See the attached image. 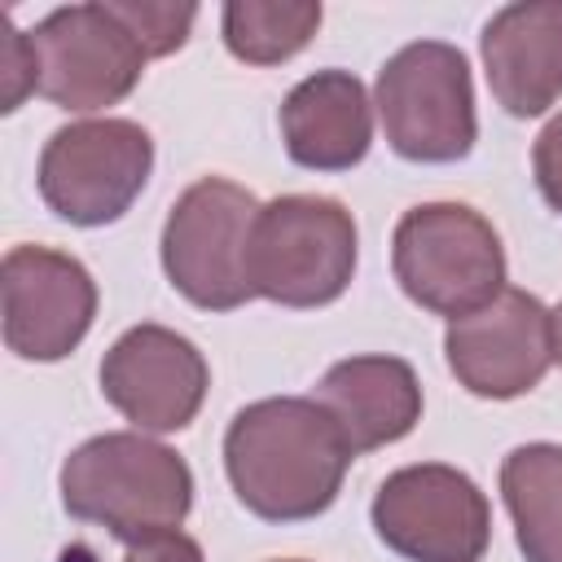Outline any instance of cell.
I'll use <instances>...</instances> for the list:
<instances>
[{
  "instance_id": "6da1fadb",
  "label": "cell",
  "mask_w": 562,
  "mask_h": 562,
  "mask_svg": "<svg viewBox=\"0 0 562 562\" xmlns=\"http://www.w3.org/2000/svg\"><path fill=\"white\" fill-rule=\"evenodd\" d=\"M356 452L338 422L303 395L246 404L224 430V474L237 501L263 522H307L325 514Z\"/></svg>"
},
{
  "instance_id": "7a4b0ae2",
  "label": "cell",
  "mask_w": 562,
  "mask_h": 562,
  "mask_svg": "<svg viewBox=\"0 0 562 562\" xmlns=\"http://www.w3.org/2000/svg\"><path fill=\"white\" fill-rule=\"evenodd\" d=\"M57 483L70 518L92 522L123 544L180 531L193 509L189 461L140 430L92 435L61 461Z\"/></svg>"
},
{
  "instance_id": "3957f363",
  "label": "cell",
  "mask_w": 562,
  "mask_h": 562,
  "mask_svg": "<svg viewBox=\"0 0 562 562\" xmlns=\"http://www.w3.org/2000/svg\"><path fill=\"white\" fill-rule=\"evenodd\" d=\"M360 259V233L338 198L285 193L259 206L246 277L255 299L281 307H325L347 294Z\"/></svg>"
},
{
  "instance_id": "277c9868",
  "label": "cell",
  "mask_w": 562,
  "mask_h": 562,
  "mask_svg": "<svg viewBox=\"0 0 562 562\" xmlns=\"http://www.w3.org/2000/svg\"><path fill=\"white\" fill-rule=\"evenodd\" d=\"M391 272L430 316H470L505 290V246L465 202H422L391 233Z\"/></svg>"
},
{
  "instance_id": "5b68a950",
  "label": "cell",
  "mask_w": 562,
  "mask_h": 562,
  "mask_svg": "<svg viewBox=\"0 0 562 562\" xmlns=\"http://www.w3.org/2000/svg\"><path fill=\"white\" fill-rule=\"evenodd\" d=\"M386 145L408 162H461L479 140L474 79L457 44L413 40L386 57L373 83Z\"/></svg>"
},
{
  "instance_id": "8992f818",
  "label": "cell",
  "mask_w": 562,
  "mask_h": 562,
  "mask_svg": "<svg viewBox=\"0 0 562 562\" xmlns=\"http://www.w3.org/2000/svg\"><path fill=\"white\" fill-rule=\"evenodd\" d=\"M259 220V202L250 189L202 176L193 180L167 211L162 224V272L167 281L202 312H233L255 299L246 277V250Z\"/></svg>"
},
{
  "instance_id": "52a82bcc",
  "label": "cell",
  "mask_w": 562,
  "mask_h": 562,
  "mask_svg": "<svg viewBox=\"0 0 562 562\" xmlns=\"http://www.w3.org/2000/svg\"><path fill=\"white\" fill-rule=\"evenodd\" d=\"M154 171V140L132 119H79L57 127L35 167L44 206L79 228L114 224L132 211Z\"/></svg>"
},
{
  "instance_id": "ba28073f",
  "label": "cell",
  "mask_w": 562,
  "mask_h": 562,
  "mask_svg": "<svg viewBox=\"0 0 562 562\" xmlns=\"http://www.w3.org/2000/svg\"><path fill=\"white\" fill-rule=\"evenodd\" d=\"M378 540L404 562H483L492 505L483 487L443 461H417L382 479L369 505Z\"/></svg>"
},
{
  "instance_id": "9c48e42d",
  "label": "cell",
  "mask_w": 562,
  "mask_h": 562,
  "mask_svg": "<svg viewBox=\"0 0 562 562\" xmlns=\"http://www.w3.org/2000/svg\"><path fill=\"white\" fill-rule=\"evenodd\" d=\"M26 35L35 53V92L70 114H97L127 101L149 61L105 0L53 9Z\"/></svg>"
},
{
  "instance_id": "30bf717a",
  "label": "cell",
  "mask_w": 562,
  "mask_h": 562,
  "mask_svg": "<svg viewBox=\"0 0 562 562\" xmlns=\"http://www.w3.org/2000/svg\"><path fill=\"white\" fill-rule=\"evenodd\" d=\"M443 356L470 395L518 400L553 364V316L536 294L505 285L487 307L448 321Z\"/></svg>"
},
{
  "instance_id": "8fae6325",
  "label": "cell",
  "mask_w": 562,
  "mask_h": 562,
  "mask_svg": "<svg viewBox=\"0 0 562 562\" xmlns=\"http://www.w3.org/2000/svg\"><path fill=\"white\" fill-rule=\"evenodd\" d=\"M4 347L18 360H66L97 321L92 272L53 246H13L0 263Z\"/></svg>"
},
{
  "instance_id": "7c38bea8",
  "label": "cell",
  "mask_w": 562,
  "mask_h": 562,
  "mask_svg": "<svg viewBox=\"0 0 562 562\" xmlns=\"http://www.w3.org/2000/svg\"><path fill=\"white\" fill-rule=\"evenodd\" d=\"M206 386L211 369L198 342L154 321L119 334L101 360V395L140 435L184 430L198 417Z\"/></svg>"
},
{
  "instance_id": "4fadbf2b",
  "label": "cell",
  "mask_w": 562,
  "mask_h": 562,
  "mask_svg": "<svg viewBox=\"0 0 562 562\" xmlns=\"http://www.w3.org/2000/svg\"><path fill=\"white\" fill-rule=\"evenodd\" d=\"M483 70L496 105L514 119H540L562 101V0H518L487 18Z\"/></svg>"
},
{
  "instance_id": "5bb4252c",
  "label": "cell",
  "mask_w": 562,
  "mask_h": 562,
  "mask_svg": "<svg viewBox=\"0 0 562 562\" xmlns=\"http://www.w3.org/2000/svg\"><path fill=\"white\" fill-rule=\"evenodd\" d=\"M281 140L307 171H351L373 145V97L351 70H316L281 101Z\"/></svg>"
},
{
  "instance_id": "9a60e30c",
  "label": "cell",
  "mask_w": 562,
  "mask_h": 562,
  "mask_svg": "<svg viewBox=\"0 0 562 562\" xmlns=\"http://www.w3.org/2000/svg\"><path fill=\"white\" fill-rule=\"evenodd\" d=\"M312 400L338 422L356 457L400 443L422 422V382L400 356H347L325 369Z\"/></svg>"
},
{
  "instance_id": "2e32d148",
  "label": "cell",
  "mask_w": 562,
  "mask_h": 562,
  "mask_svg": "<svg viewBox=\"0 0 562 562\" xmlns=\"http://www.w3.org/2000/svg\"><path fill=\"white\" fill-rule=\"evenodd\" d=\"M501 496L527 562H562V443H518L501 461Z\"/></svg>"
},
{
  "instance_id": "e0dca14e",
  "label": "cell",
  "mask_w": 562,
  "mask_h": 562,
  "mask_svg": "<svg viewBox=\"0 0 562 562\" xmlns=\"http://www.w3.org/2000/svg\"><path fill=\"white\" fill-rule=\"evenodd\" d=\"M316 0H228L220 9L224 48L246 66H281L303 53L321 26Z\"/></svg>"
},
{
  "instance_id": "ac0fdd59",
  "label": "cell",
  "mask_w": 562,
  "mask_h": 562,
  "mask_svg": "<svg viewBox=\"0 0 562 562\" xmlns=\"http://www.w3.org/2000/svg\"><path fill=\"white\" fill-rule=\"evenodd\" d=\"M119 22L140 40L145 57H167L176 48H184L193 22H198V4L189 0H105Z\"/></svg>"
},
{
  "instance_id": "d6986e66",
  "label": "cell",
  "mask_w": 562,
  "mask_h": 562,
  "mask_svg": "<svg viewBox=\"0 0 562 562\" xmlns=\"http://www.w3.org/2000/svg\"><path fill=\"white\" fill-rule=\"evenodd\" d=\"M0 66H4V114H13L22 105L26 92H35V53H31V35L18 31L4 18V48H0Z\"/></svg>"
},
{
  "instance_id": "ffe728a7",
  "label": "cell",
  "mask_w": 562,
  "mask_h": 562,
  "mask_svg": "<svg viewBox=\"0 0 562 562\" xmlns=\"http://www.w3.org/2000/svg\"><path fill=\"white\" fill-rule=\"evenodd\" d=\"M531 171H536L540 198L562 215V114L540 127V136L531 145Z\"/></svg>"
},
{
  "instance_id": "44dd1931",
  "label": "cell",
  "mask_w": 562,
  "mask_h": 562,
  "mask_svg": "<svg viewBox=\"0 0 562 562\" xmlns=\"http://www.w3.org/2000/svg\"><path fill=\"white\" fill-rule=\"evenodd\" d=\"M123 562H202V544L184 531H167V536H154L140 544H127Z\"/></svg>"
},
{
  "instance_id": "7402d4cb",
  "label": "cell",
  "mask_w": 562,
  "mask_h": 562,
  "mask_svg": "<svg viewBox=\"0 0 562 562\" xmlns=\"http://www.w3.org/2000/svg\"><path fill=\"white\" fill-rule=\"evenodd\" d=\"M549 316H553V364H562V303Z\"/></svg>"
},
{
  "instance_id": "603a6c76",
  "label": "cell",
  "mask_w": 562,
  "mask_h": 562,
  "mask_svg": "<svg viewBox=\"0 0 562 562\" xmlns=\"http://www.w3.org/2000/svg\"><path fill=\"white\" fill-rule=\"evenodd\" d=\"M272 562H303V558H272Z\"/></svg>"
}]
</instances>
